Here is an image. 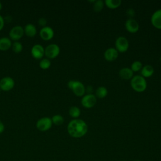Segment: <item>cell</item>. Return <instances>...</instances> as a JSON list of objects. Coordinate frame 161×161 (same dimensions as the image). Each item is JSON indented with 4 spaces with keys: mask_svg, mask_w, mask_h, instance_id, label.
<instances>
[{
    "mask_svg": "<svg viewBox=\"0 0 161 161\" xmlns=\"http://www.w3.org/2000/svg\"><path fill=\"white\" fill-rule=\"evenodd\" d=\"M142 67H143V65H142V62L139 60H136V61L133 62L131 64L130 69L134 72H138V71L141 70Z\"/></svg>",
    "mask_w": 161,
    "mask_h": 161,
    "instance_id": "cell-24",
    "label": "cell"
},
{
    "mask_svg": "<svg viewBox=\"0 0 161 161\" xmlns=\"http://www.w3.org/2000/svg\"><path fill=\"white\" fill-rule=\"evenodd\" d=\"M24 33L28 37H33L36 33V28L32 23L27 24L24 28Z\"/></svg>",
    "mask_w": 161,
    "mask_h": 161,
    "instance_id": "cell-16",
    "label": "cell"
},
{
    "mask_svg": "<svg viewBox=\"0 0 161 161\" xmlns=\"http://www.w3.org/2000/svg\"><path fill=\"white\" fill-rule=\"evenodd\" d=\"M54 35L53 30L50 27L45 26L43 27L40 31V36L44 40H51Z\"/></svg>",
    "mask_w": 161,
    "mask_h": 161,
    "instance_id": "cell-12",
    "label": "cell"
},
{
    "mask_svg": "<svg viewBox=\"0 0 161 161\" xmlns=\"http://www.w3.org/2000/svg\"><path fill=\"white\" fill-rule=\"evenodd\" d=\"M108 89L104 86H100L97 87L95 91V96L99 99H103L106 97L108 95Z\"/></svg>",
    "mask_w": 161,
    "mask_h": 161,
    "instance_id": "cell-19",
    "label": "cell"
},
{
    "mask_svg": "<svg viewBox=\"0 0 161 161\" xmlns=\"http://www.w3.org/2000/svg\"><path fill=\"white\" fill-rule=\"evenodd\" d=\"M31 53L33 58L40 59L45 55V48L40 44H35L31 48Z\"/></svg>",
    "mask_w": 161,
    "mask_h": 161,
    "instance_id": "cell-11",
    "label": "cell"
},
{
    "mask_svg": "<svg viewBox=\"0 0 161 161\" xmlns=\"http://www.w3.org/2000/svg\"><path fill=\"white\" fill-rule=\"evenodd\" d=\"M67 86L72 91V92L76 96H83L86 92L85 86L80 81L70 80L68 82Z\"/></svg>",
    "mask_w": 161,
    "mask_h": 161,
    "instance_id": "cell-3",
    "label": "cell"
},
{
    "mask_svg": "<svg viewBox=\"0 0 161 161\" xmlns=\"http://www.w3.org/2000/svg\"><path fill=\"white\" fill-rule=\"evenodd\" d=\"M160 62H161V56H160Z\"/></svg>",
    "mask_w": 161,
    "mask_h": 161,
    "instance_id": "cell-33",
    "label": "cell"
},
{
    "mask_svg": "<svg viewBox=\"0 0 161 161\" xmlns=\"http://www.w3.org/2000/svg\"><path fill=\"white\" fill-rule=\"evenodd\" d=\"M51 119L52 121V123H53L57 126H60V125H62L64 121V119L63 116L60 114L53 115Z\"/></svg>",
    "mask_w": 161,
    "mask_h": 161,
    "instance_id": "cell-22",
    "label": "cell"
},
{
    "mask_svg": "<svg viewBox=\"0 0 161 161\" xmlns=\"http://www.w3.org/2000/svg\"><path fill=\"white\" fill-rule=\"evenodd\" d=\"M88 131V126L81 119L71 120L67 125V131L69 135L75 138H79L86 135Z\"/></svg>",
    "mask_w": 161,
    "mask_h": 161,
    "instance_id": "cell-1",
    "label": "cell"
},
{
    "mask_svg": "<svg viewBox=\"0 0 161 161\" xmlns=\"http://www.w3.org/2000/svg\"><path fill=\"white\" fill-rule=\"evenodd\" d=\"M150 21L155 28L161 30V9H157L153 13Z\"/></svg>",
    "mask_w": 161,
    "mask_h": 161,
    "instance_id": "cell-13",
    "label": "cell"
},
{
    "mask_svg": "<svg viewBox=\"0 0 161 161\" xmlns=\"http://www.w3.org/2000/svg\"><path fill=\"white\" fill-rule=\"evenodd\" d=\"M40 67L42 69H47L51 65V62L48 58H43L39 63Z\"/></svg>",
    "mask_w": 161,
    "mask_h": 161,
    "instance_id": "cell-26",
    "label": "cell"
},
{
    "mask_svg": "<svg viewBox=\"0 0 161 161\" xmlns=\"http://www.w3.org/2000/svg\"><path fill=\"white\" fill-rule=\"evenodd\" d=\"M24 35V28L19 25L13 27L9 31V35L11 40H18L20 39Z\"/></svg>",
    "mask_w": 161,
    "mask_h": 161,
    "instance_id": "cell-9",
    "label": "cell"
},
{
    "mask_svg": "<svg viewBox=\"0 0 161 161\" xmlns=\"http://www.w3.org/2000/svg\"><path fill=\"white\" fill-rule=\"evenodd\" d=\"M12 49L13 51L15 53H19L22 51L23 50V45L21 43L15 41L13 44H12Z\"/></svg>",
    "mask_w": 161,
    "mask_h": 161,
    "instance_id": "cell-25",
    "label": "cell"
},
{
    "mask_svg": "<svg viewBox=\"0 0 161 161\" xmlns=\"http://www.w3.org/2000/svg\"><path fill=\"white\" fill-rule=\"evenodd\" d=\"M12 46L11 40L8 37H2L0 38V50L6 51Z\"/></svg>",
    "mask_w": 161,
    "mask_h": 161,
    "instance_id": "cell-18",
    "label": "cell"
},
{
    "mask_svg": "<svg viewBox=\"0 0 161 161\" xmlns=\"http://www.w3.org/2000/svg\"><path fill=\"white\" fill-rule=\"evenodd\" d=\"M131 88L136 92H142L145 91L147 86V83L145 78L142 75H135L132 77L130 81Z\"/></svg>",
    "mask_w": 161,
    "mask_h": 161,
    "instance_id": "cell-2",
    "label": "cell"
},
{
    "mask_svg": "<svg viewBox=\"0 0 161 161\" xmlns=\"http://www.w3.org/2000/svg\"><path fill=\"white\" fill-rule=\"evenodd\" d=\"M1 88H0V92H1Z\"/></svg>",
    "mask_w": 161,
    "mask_h": 161,
    "instance_id": "cell-34",
    "label": "cell"
},
{
    "mask_svg": "<svg viewBox=\"0 0 161 161\" xmlns=\"http://www.w3.org/2000/svg\"><path fill=\"white\" fill-rule=\"evenodd\" d=\"M69 113L72 118L77 119L80 115V110L78 107L73 106L70 108L69 110Z\"/></svg>",
    "mask_w": 161,
    "mask_h": 161,
    "instance_id": "cell-21",
    "label": "cell"
},
{
    "mask_svg": "<svg viewBox=\"0 0 161 161\" xmlns=\"http://www.w3.org/2000/svg\"><path fill=\"white\" fill-rule=\"evenodd\" d=\"M96 102H97V97L93 94H86L81 99L82 106L88 109L94 107Z\"/></svg>",
    "mask_w": 161,
    "mask_h": 161,
    "instance_id": "cell-7",
    "label": "cell"
},
{
    "mask_svg": "<svg viewBox=\"0 0 161 161\" xmlns=\"http://www.w3.org/2000/svg\"><path fill=\"white\" fill-rule=\"evenodd\" d=\"M121 161H126V160H121Z\"/></svg>",
    "mask_w": 161,
    "mask_h": 161,
    "instance_id": "cell-35",
    "label": "cell"
},
{
    "mask_svg": "<svg viewBox=\"0 0 161 161\" xmlns=\"http://www.w3.org/2000/svg\"><path fill=\"white\" fill-rule=\"evenodd\" d=\"M1 9H2V4H1V3L0 2V11H1Z\"/></svg>",
    "mask_w": 161,
    "mask_h": 161,
    "instance_id": "cell-31",
    "label": "cell"
},
{
    "mask_svg": "<svg viewBox=\"0 0 161 161\" xmlns=\"http://www.w3.org/2000/svg\"><path fill=\"white\" fill-rule=\"evenodd\" d=\"M133 161H141V160H138V159H136V160H134Z\"/></svg>",
    "mask_w": 161,
    "mask_h": 161,
    "instance_id": "cell-32",
    "label": "cell"
},
{
    "mask_svg": "<svg viewBox=\"0 0 161 161\" xmlns=\"http://www.w3.org/2000/svg\"><path fill=\"white\" fill-rule=\"evenodd\" d=\"M119 75L121 79L125 80L131 79L133 77V72L130 68L124 67L119 70Z\"/></svg>",
    "mask_w": 161,
    "mask_h": 161,
    "instance_id": "cell-15",
    "label": "cell"
},
{
    "mask_svg": "<svg viewBox=\"0 0 161 161\" xmlns=\"http://www.w3.org/2000/svg\"><path fill=\"white\" fill-rule=\"evenodd\" d=\"M4 25V19L1 15H0V31L3 28Z\"/></svg>",
    "mask_w": 161,
    "mask_h": 161,
    "instance_id": "cell-29",
    "label": "cell"
},
{
    "mask_svg": "<svg viewBox=\"0 0 161 161\" xmlns=\"http://www.w3.org/2000/svg\"><path fill=\"white\" fill-rule=\"evenodd\" d=\"M60 53V48L58 45L52 43L47 46L45 48V55L49 58H55Z\"/></svg>",
    "mask_w": 161,
    "mask_h": 161,
    "instance_id": "cell-6",
    "label": "cell"
},
{
    "mask_svg": "<svg viewBox=\"0 0 161 161\" xmlns=\"http://www.w3.org/2000/svg\"><path fill=\"white\" fill-rule=\"evenodd\" d=\"M141 75L144 78L151 77L154 73V69L150 65H145L141 69Z\"/></svg>",
    "mask_w": 161,
    "mask_h": 161,
    "instance_id": "cell-17",
    "label": "cell"
},
{
    "mask_svg": "<svg viewBox=\"0 0 161 161\" xmlns=\"http://www.w3.org/2000/svg\"><path fill=\"white\" fill-rule=\"evenodd\" d=\"M104 57L105 60L108 62L114 61L118 57V52L115 48H109L104 52Z\"/></svg>",
    "mask_w": 161,
    "mask_h": 161,
    "instance_id": "cell-14",
    "label": "cell"
},
{
    "mask_svg": "<svg viewBox=\"0 0 161 161\" xmlns=\"http://www.w3.org/2000/svg\"><path fill=\"white\" fill-rule=\"evenodd\" d=\"M52 124L51 118L48 117H43L36 121V126L39 131H46L51 128Z\"/></svg>",
    "mask_w": 161,
    "mask_h": 161,
    "instance_id": "cell-4",
    "label": "cell"
},
{
    "mask_svg": "<svg viewBox=\"0 0 161 161\" xmlns=\"http://www.w3.org/2000/svg\"><path fill=\"white\" fill-rule=\"evenodd\" d=\"M104 7V3L102 0H97L93 4V10L95 12H100Z\"/></svg>",
    "mask_w": 161,
    "mask_h": 161,
    "instance_id": "cell-23",
    "label": "cell"
},
{
    "mask_svg": "<svg viewBox=\"0 0 161 161\" xmlns=\"http://www.w3.org/2000/svg\"><path fill=\"white\" fill-rule=\"evenodd\" d=\"M126 13H127V14H128V15H129V16H130V18H132V17H133V16H135V14L134 9H131V8H130V9H127V11H126Z\"/></svg>",
    "mask_w": 161,
    "mask_h": 161,
    "instance_id": "cell-28",
    "label": "cell"
},
{
    "mask_svg": "<svg viewBox=\"0 0 161 161\" xmlns=\"http://www.w3.org/2000/svg\"><path fill=\"white\" fill-rule=\"evenodd\" d=\"M14 86V80L10 77H4L0 80V88L4 91L11 90Z\"/></svg>",
    "mask_w": 161,
    "mask_h": 161,
    "instance_id": "cell-8",
    "label": "cell"
},
{
    "mask_svg": "<svg viewBox=\"0 0 161 161\" xmlns=\"http://www.w3.org/2000/svg\"><path fill=\"white\" fill-rule=\"evenodd\" d=\"M105 5L109 9H116L120 6L121 4V0H106L104 1Z\"/></svg>",
    "mask_w": 161,
    "mask_h": 161,
    "instance_id": "cell-20",
    "label": "cell"
},
{
    "mask_svg": "<svg viewBox=\"0 0 161 161\" xmlns=\"http://www.w3.org/2000/svg\"><path fill=\"white\" fill-rule=\"evenodd\" d=\"M4 129H5V126L3 124V123L0 120V134L2 133L4 131Z\"/></svg>",
    "mask_w": 161,
    "mask_h": 161,
    "instance_id": "cell-30",
    "label": "cell"
},
{
    "mask_svg": "<svg viewBox=\"0 0 161 161\" xmlns=\"http://www.w3.org/2000/svg\"><path fill=\"white\" fill-rule=\"evenodd\" d=\"M38 25L40 26H43L45 27V25H47V19L45 18H40L39 19H38Z\"/></svg>",
    "mask_w": 161,
    "mask_h": 161,
    "instance_id": "cell-27",
    "label": "cell"
},
{
    "mask_svg": "<svg viewBox=\"0 0 161 161\" xmlns=\"http://www.w3.org/2000/svg\"><path fill=\"white\" fill-rule=\"evenodd\" d=\"M125 28L127 31L131 33H136L139 30V24L133 18L128 19L125 24Z\"/></svg>",
    "mask_w": 161,
    "mask_h": 161,
    "instance_id": "cell-10",
    "label": "cell"
},
{
    "mask_svg": "<svg viewBox=\"0 0 161 161\" xmlns=\"http://www.w3.org/2000/svg\"><path fill=\"white\" fill-rule=\"evenodd\" d=\"M115 47L118 52H126L129 48L128 40L124 36H119L115 41Z\"/></svg>",
    "mask_w": 161,
    "mask_h": 161,
    "instance_id": "cell-5",
    "label": "cell"
}]
</instances>
